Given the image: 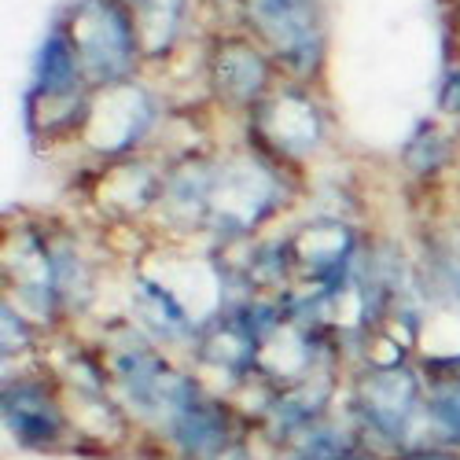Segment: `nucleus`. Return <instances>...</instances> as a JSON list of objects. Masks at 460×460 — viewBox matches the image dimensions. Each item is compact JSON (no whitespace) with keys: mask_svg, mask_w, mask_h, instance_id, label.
<instances>
[{"mask_svg":"<svg viewBox=\"0 0 460 460\" xmlns=\"http://www.w3.org/2000/svg\"><path fill=\"white\" fill-rule=\"evenodd\" d=\"M63 30L78 49L85 82L93 89H111L137 82V66L144 59L133 8L122 0H74Z\"/></svg>","mask_w":460,"mask_h":460,"instance_id":"3","label":"nucleus"},{"mask_svg":"<svg viewBox=\"0 0 460 460\" xmlns=\"http://www.w3.org/2000/svg\"><path fill=\"white\" fill-rule=\"evenodd\" d=\"M453 30H456V41H460V4H456V15H453Z\"/></svg>","mask_w":460,"mask_h":460,"instance_id":"23","label":"nucleus"},{"mask_svg":"<svg viewBox=\"0 0 460 460\" xmlns=\"http://www.w3.org/2000/svg\"><path fill=\"white\" fill-rule=\"evenodd\" d=\"M438 111L446 114V119L460 122V63H453L446 70V78L438 85Z\"/></svg>","mask_w":460,"mask_h":460,"instance_id":"20","label":"nucleus"},{"mask_svg":"<svg viewBox=\"0 0 460 460\" xmlns=\"http://www.w3.org/2000/svg\"><path fill=\"white\" fill-rule=\"evenodd\" d=\"M428 379L416 365H365L350 383L347 416L361 442L383 456H394L416 446H428L424 424Z\"/></svg>","mask_w":460,"mask_h":460,"instance_id":"1","label":"nucleus"},{"mask_svg":"<svg viewBox=\"0 0 460 460\" xmlns=\"http://www.w3.org/2000/svg\"><path fill=\"white\" fill-rule=\"evenodd\" d=\"M277 63L261 49L258 37L247 33H217L207 52V82L210 93L236 111H254L277 89Z\"/></svg>","mask_w":460,"mask_h":460,"instance_id":"8","label":"nucleus"},{"mask_svg":"<svg viewBox=\"0 0 460 460\" xmlns=\"http://www.w3.org/2000/svg\"><path fill=\"white\" fill-rule=\"evenodd\" d=\"M163 181H166V166L159 170L144 155H129V159H114L96 184V199L100 210H107L119 221H133L144 217L159 207L163 196Z\"/></svg>","mask_w":460,"mask_h":460,"instance_id":"13","label":"nucleus"},{"mask_svg":"<svg viewBox=\"0 0 460 460\" xmlns=\"http://www.w3.org/2000/svg\"><path fill=\"white\" fill-rule=\"evenodd\" d=\"M52 265H56V288L63 298V310L78 314L93 302V265L74 247V240H52Z\"/></svg>","mask_w":460,"mask_h":460,"instance_id":"18","label":"nucleus"},{"mask_svg":"<svg viewBox=\"0 0 460 460\" xmlns=\"http://www.w3.org/2000/svg\"><path fill=\"white\" fill-rule=\"evenodd\" d=\"M284 207V173L280 163L261 155L258 147L243 155L217 159V184L210 203L207 233L228 247L243 243L261 221H270Z\"/></svg>","mask_w":460,"mask_h":460,"instance_id":"2","label":"nucleus"},{"mask_svg":"<svg viewBox=\"0 0 460 460\" xmlns=\"http://www.w3.org/2000/svg\"><path fill=\"white\" fill-rule=\"evenodd\" d=\"M291 243V261L295 273L305 277L310 284H324L335 288L342 280H350L358 270V233L339 221V217H317L305 228H298L295 236H288Z\"/></svg>","mask_w":460,"mask_h":460,"instance_id":"10","label":"nucleus"},{"mask_svg":"<svg viewBox=\"0 0 460 460\" xmlns=\"http://www.w3.org/2000/svg\"><path fill=\"white\" fill-rule=\"evenodd\" d=\"M328 137V114L310 93V85L288 82L277 85L254 111H251V147L273 163H302L321 151Z\"/></svg>","mask_w":460,"mask_h":460,"instance_id":"5","label":"nucleus"},{"mask_svg":"<svg viewBox=\"0 0 460 460\" xmlns=\"http://www.w3.org/2000/svg\"><path fill=\"white\" fill-rule=\"evenodd\" d=\"M225 4H240V0H225Z\"/></svg>","mask_w":460,"mask_h":460,"instance_id":"24","label":"nucleus"},{"mask_svg":"<svg viewBox=\"0 0 460 460\" xmlns=\"http://www.w3.org/2000/svg\"><path fill=\"white\" fill-rule=\"evenodd\" d=\"M387 460H460V449H449V446H416V449L394 453Z\"/></svg>","mask_w":460,"mask_h":460,"instance_id":"21","label":"nucleus"},{"mask_svg":"<svg viewBox=\"0 0 460 460\" xmlns=\"http://www.w3.org/2000/svg\"><path fill=\"white\" fill-rule=\"evenodd\" d=\"M243 15L291 82L310 85L328 63V12L324 0H240Z\"/></svg>","mask_w":460,"mask_h":460,"instance_id":"4","label":"nucleus"},{"mask_svg":"<svg viewBox=\"0 0 460 460\" xmlns=\"http://www.w3.org/2000/svg\"><path fill=\"white\" fill-rule=\"evenodd\" d=\"M133 19H137L144 59H151V63L166 59L184 33L188 0H140L133 8Z\"/></svg>","mask_w":460,"mask_h":460,"instance_id":"16","label":"nucleus"},{"mask_svg":"<svg viewBox=\"0 0 460 460\" xmlns=\"http://www.w3.org/2000/svg\"><path fill=\"white\" fill-rule=\"evenodd\" d=\"M247 435L243 412L221 398V394H196L181 412H173L155 431V438L177 456V460H214L225 446Z\"/></svg>","mask_w":460,"mask_h":460,"instance_id":"9","label":"nucleus"},{"mask_svg":"<svg viewBox=\"0 0 460 460\" xmlns=\"http://www.w3.org/2000/svg\"><path fill=\"white\" fill-rule=\"evenodd\" d=\"M214 460H254V453H251V442H247V435L243 438H236L233 446H225Z\"/></svg>","mask_w":460,"mask_h":460,"instance_id":"22","label":"nucleus"},{"mask_svg":"<svg viewBox=\"0 0 460 460\" xmlns=\"http://www.w3.org/2000/svg\"><path fill=\"white\" fill-rule=\"evenodd\" d=\"M89 93H96V89L85 82L78 49H74L63 22H56L49 30V37L41 41V49H37L33 82H30L26 96H33V100H78V96H89Z\"/></svg>","mask_w":460,"mask_h":460,"instance_id":"14","label":"nucleus"},{"mask_svg":"<svg viewBox=\"0 0 460 460\" xmlns=\"http://www.w3.org/2000/svg\"><path fill=\"white\" fill-rule=\"evenodd\" d=\"M0 354H4V365H12V358H22L37 347V324L19 310L15 302H0Z\"/></svg>","mask_w":460,"mask_h":460,"instance_id":"19","label":"nucleus"},{"mask_svg":"<svg viewBox=\"0 0 460 460\" xmlns=\"http://www.w3.org/2000/svg\"><path fill=\"white\" fill-rule=\"evenodd\" d=\"M129 310H133V324L155 339L159 347H196L199 339V317H191V310L177 298V291L170 284H163L159 277L137 273L133 277V291H129Z\"/></svg>","mask_w":460,"mask_h":460,"instance_id":"12","label":"nucleus"},{"mask_svg":"<svg viewBox=\"0 0 460 460\" xmlns=\"http://www.w3.org/2000/svg\"><path fill=\"white\" fill-rule=\"evenodd\" d=\"M453 159V137L438 122H420L402 147V166L416 181H435Z\"/></svg>","mask_w":460,"mask_h":460,"instance_id":"17","label":"nucleus"},{"mask_svg":"<svg viewBox=\"0 0 460 460\" xmlns=\"http://www.w3.org/2000/svg\"><path fill=\"white\" fill-rule=\"evenodd\" d=\"M424 379H428V391H424L428 446L460 449V376L456 372H424Z\"/></svg>","mask_w":460,"mask_h":460,"instance_id":"15","label":"nucleus"},{"mask_svg":"<svg viewBox=\"0 0 460 460\" xmlns=\"http://www.w3.org/2000/svg\"><path fill=\"white\" fill-rule=\"evenodd\" d=\"M214 184H217V159L188 151L177 163L166 166L159 214L173 233H207L210 225V203H214Z\"/></svg>","mask_w":460,"mask_h":460,"instance_id":"11","label":"nucleus"},{"mask_svg":"<svg viewBox=\"0 0 460 460\" xmlns=\"http://www.w3.org/2000/svg\"><path fill=\"white\" fill-rule=\"evenodd\" d=\"M163 119V103L140 82H126V85H111V89H96L93 93V111L82 133V144L103 163L114 159H129L133 151L155 133Z\"/></svg>","mask_w":460,"mask_h":460,"instance_id":"7","label":"nucleus"},{"mask_svg":"<svg viewBox=\"0 0 460 460\" xmlns=\"http://www.w3.org/2000/svg\"><path fill=\"white\" fill-rule=\"evenodd\" d=\"M0 416H4L8 438L19 449L45 453V449H59V446H66V438H74L63 387L56 376H45V372L4 376Z\"/></svg>","mask_w":460,"mask_h":460,"instance_id":"6","label":"nucleus"}]
</instances>
